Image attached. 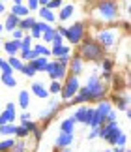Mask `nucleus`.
I'll return each instance as SVG.
<instances>
[{"instance_id":"c756f323","label":"nucleus","mask_w":131,"mask_h":152,"mask_svg":"<svg viewBox=\"0 0 131 152\" xmlns=\"http://www.w3.org/2000/svg\"><path fill=\"white\" fill-rule=\"evenodd\" d=\"M15 145V139L13 137H4L2 141H0V152H11Z\"/></svg>"},{"instance_id":"b1692460","label":"nucleus","mask_w":131,"mask_h":152,"mask_svg":"<svg viewBox=\"0 0 131 152\" xmlns=\"http://www.w3.org/2000/svg\"><path fill=\"white\" fill-rule=\"evenodd\" d=\"M64 55H71V47L69 45H52L51 47V56H55V58H58V56H64Z\"/></svg>"},{"instance_id":"603ef678","label":"nucleus","mask_w":131,"mask_h":152,"mask_svg":"<svg viewBox=\"0 0 131 152\" xmlns=\"http://www.w3.org/2000/svg\"><path fill=\"white\" fill-rule=\"evenodd\" d=\"M122 28H124V32H129V21H124L122 23Z\"/></svg>"},{"instance_id":"13d9d810","label":"nucleus","mask_w":131,"mask_h":152,"mask_svg":"<svg viewBox=\"0 0 131 152\" xmlns=\"http://www.w3.org/2000/svg\"><path fill=\"white\" fill-rule=\"evenodd\" d=\"M13 4H23V0H13Z\"/></svg>"},{"instance_id":"473e14b6","label":"nucleus","mask_w":131,"mask_h":152,"mask_svg":"<svg viewBox=\"0 0 131 152\" xmlns=\"http://www.w3.org/2000/svg\"><path fill=\"white\" fill-rule=\"evenodd\" d=\"M28 34H30L32 39H41V21H36L32 28L28 30Z\"/></svg>"},{"instance_id":"4d7b16f0","label":"nucleus","mask_w":131,"mask_h":152,"mask_svg":"<svg viewBox=\"0 0 131 152\" xmlns=\"http://www.w3.org/2000/svg\"><path fill=\"white\" fill-rule=\"evenodd\" d=\"M38 2H39V6H47V4H49V0H38Z\"/></svg>"},{"instance_id":"f704fd0d","label":"nucleus","mask_w":131,"mask_h":152,"mask_svg":"<svg viewBox=\"0 0 131 152\" xmlns=\"http://www.w3.org/2000/svg\"><path fill=\"white\" fill-rule=\"evenodd\" d=\"M11 152H28V145H26V139H15V145Z\"/></svg>"},{"instance_id":"f257e3e1","label":"nucleus","mask_w":131,"mask_h":152,"mask_svg":"<svg viewBox=\"0 0 131 152\" xmlns=\"http://www.w3.org/2000/svg\"><path fill=\"white\" fill-rule=\"evenodd\" d=\"M94 21L99 23H116L120 21V4L114 0H98L94 8Z\"/></svg>"},{"instance_id":"79ce46f5","label":"nucleus","mask_w":131,"mask_h":152,"mask_svg":"<svg viewBox=\"0 0 131 152\" xmlns=\"http://www.w3.org/2000/svg\"><path fill=\"white\" fill-rule=\"evenodd\" d=\"M0 73H2V75H9V73H13V69H11V66L8 64V60H2V66H0Z\"/></svg>"},{"instance_id":"2eb2a0df","label":"nucleus","mask_w":131,"mask_h":152,"mask_svg":"<svg viewBox=\"0 0 131 152\" xmlns=\"http://www.w3.org/2000/svg\"><path fill=\"white\" fill-rule=\"evenodd\" d=\"M30 94H34L36 98H39V100H47V98L51 96L49 90H47V86L43 83H39V81H34L30 85Z\"/></svg>"},{"instance_id":"c03bdc74","label":"nucleus","mask_w":131,"mask_h":152,"mask_svg":"<svg viewBox=\"0 0 131 152\" xmlns=\"http://www.w3.org/2000/svg\"><path fill=\"white\" fill-rule=\"evenodd\" d=\"M69 58H71V55H64V56H58V58H55V60H56L58 64H62V66H66V68H68V64H69Z\"/></svg>"},{"instance_id":"6e6d98bb","label":"nucleus","mask_w":131,"mask_h":152,"mask_svg":"<svg viewBox=\"0 0 131 152\" xmlns=\"http://www.w3.org/2000/svg\"><path fill=\"white\" fill-rule=\"evenodd\" d=\"M4 11H6V6H4V2H2V0H0V15H2Z\"/></svg>"},{"instance_id":"3c124183","label":"nucleus","mask_w":131,"mask_h":152,"mask_svg":"<svg viewBox=\"0 0 131 152\" xmlns=\"http://www.w3.org/2000/svg\"><path fill=\"white\" fill-rule=\"evenodd\" d=\"M17 120H32V115L30 113H26V111H25V113H23V115H19V116H17Z\"/></svg>"},{"instance_id":"393cba45","label":"nucleus","mask_w":131,"mask_h":152,"mask_svg":"<svg viewBox=\"0 0 131 152\" xmlns=\"http://www.w3.org/2000/svg\"><path fill=\"white\" fill-rule=\"evenodd\" d=\"M17 25H19V17H15V15H8L6 17V21H4V32H11V30H15Z\"/></svg>"},{"instance_id":"ddd939ff","label":"nucleus","mask_w":131,"mask_h":152,"mask_svg":"<svg viewBox=\"0 0 131 152\" xmlns=\"http://www.w3.org/2000/svg\"><path fill=\"white\" fill-rule=\"evenodd\" d=\"M73 141H75V133L58 132V135L55 137V147L56 148H66V147H71Z\"/></svg>"},{"instance_id":"2f4dec72","label":"nucleus","mask_w":131,"mask_h":152,"mask_svg":"<svg viewBox=\"0 0 131 152\" xmlns=\"http://www.w3.org/2000/svg\"><path fill=\"white\" fill-rule=\"evenodd\" d=\"M8 64L11 66V69H13V72H21V69H23V64H25V62H23L21 58L15 55V56H9V58H8Z\"/></svg>"},{"instance_id":"69168bd1","label":"nucleus","mask_w":131,"mask_h":152,"mask_svg":"<svg viewBox=\"0 0 131 152\" xmlns=\"http://www.w3.org/2000/svg\"><path fill=\"white\" fill-rule=\"evenodd\" d=\"M126 2H127V0H126Z\"/></svg>"},{"instance_id":"e2e57ef3","label":"nucleus","mask_w":131,"mask_h":152,"mask_svg":"<svg viewBox=\"0 0 131 152\" xmlns=\"http://www.w3.org/2000/svg\"><path fill=\"white\" fill-rule=\"evenodd\" d=\"M2 60H4V58H0V66H2Z\"/></svg>"},{"instance_id":"a211bd4d","label":"nucleus","mask_w":131,"mask_h":152,"mask_svg":"<svg viewBox=\"0 0 131 152\" xmlns=\"http://www.w3.org/2000/svg\"><path fill=\"white\" fill-rule=\"evenodd\" d=\"M2 49L8 53L9 56L19 55V51H21V47H19V39H8V42H4V43H2Z\"/></svg>"},{"instance_id":"338daca9","label":"nucleus","mask_w":131,"mask_h":152,"mask_svg":"<svg viewBox=\"0 0 131 152\" xmlns=\"http://www.w3.org/2000/svg\"><path fill=\"white\" fill-rule=\"evenodd\" d=\"M2 2H4V0H2Z\"/></svg>"},{"instance_id":"6e6552de","label":"nucleus","mask_w":131,"mask_h":152,"mask_svg":"<svg viewBox=\"0 0 131 152\" xmlns=\"http://www.w3.org/2000/svg\"><path fill=\"white\" fill-rule=\"evenodd\" d=\"M45 73L51 81H64V77L68 75V68L58 64L56 60H49V64L45 68Z\"/></svg>"},{"instance_id":"1a4fd4ad","label":"nucleus","mask_w":131,"mask_h":152,"mask_svg":"<svg viewBox=\"0 0 131 152\" xmlns=\"http://www.w3.org/2000/svg\"><path fill=\"white\" fill-rule=\"evenodd\" d=\"M92 113H94V107H90V105H86V103H81L79 107L75 109L73 118H75L77 124L88 126V124H90V120H92Z\"/></svg>"},{"instance_id":"7ed1b4c3","label":"nucleus","mask_w":131,"mask_h":152,"mask_svg":"<svg viewBox=\"0 0 131 152\" xmlns=\"http://www.w3.org/2000/svg\"><path fill=\"white\" fill-rule=\"evenodd\" d=\"M82 86H84V88L88 90V94H90V102H99V100H103V98L109 94V85L101 81L98 72H92L90 75H88L86 83Z\"/></svg>"},{"instance_id":"49530a36","label":"nucleus","mask_w":131,"mask_h":152,"mask_svg":"<svg viewBox=\"0 0 131 152\" xmlns=\"http://www.w3.org/2000/svg\"><path fill=\"white\" fill-rule=\"evenodd\" d=\"M9 34H11V39H21L23 36H25V32H23L21 28H15V30H11Z\"/></svg>"},{"instance_id":"aec40b11","label":"nucleus","mask_w":131,"mask_h":152,"mask_svg":"<svg viewBox=\"0 0 131 152\" xmlns=\"http://www.w3.org/2000/svg\"><path fill=\"white\" fill-rule=\"evenodd\" d=\"M75 126L77 122L73 116H68V118H64L60 122V126H58V132H66V133H75Z\"/></svg>"},{"instance_id":"09e8293b","label":"nucleus","mask_w":131,"mask_h":152,"mask_svg":"<svg viewBox=\"0 0 131 152\" xmlns=\"http://www.w3.org/2000/svg\"><path fill=\"white\" fill-rule=\"evenodd\" d=\"M30 135H34V139H36V143H39L41 141V126H38L36 130L30 133Z\"/></svg>"},{"instance_id":"9d476101","label":"nucleus","mask_w":131,"mask_h":152,"mask_svg":"<svg viewBox=\"0 0 131 152\" xmlns=\"http://www.w3.org/2000/svg\"><path fill=\"white\" fill-rule=\"evenodd\" d=\"M84 68H86V62L82 60V56L77 53V55H73L69 58V64H68V73H71V75H82L84 73Z\"/></svg>"},{"instance_id":"0eeeda50","label":"nucleus","mask_w":131,"mask_h":152,"mask_svg":"<svg viewBox=\"0 0 131 152\" xmlns=\"http://www.w3.org/2000/svg\"><path fill=\"white\" fill-rule=\"evenodd\" d=\"M120 126H118V120L114 122H105V124H101L99 126V137L103 139V141H107L111 145V147H114V143H116V137H118V133H120Z\"/></svg>"},{"instance_id":"f8f14e48","label":"nucleus","mask_w":131,"mask_h":152,"mask_svg":"<svg viewBox=\"0 0 131 152\" xmlns=\"http://www.w3.org/2000/svg\"><path fill=\"white\" fill-rule=\"evenodd\" d=\"M60 107H62V105L58 103V102H55V100L49 102V105H47V107L39 113V120H41V122H49L52 116H55L58 111H60Z\"/></svg>"},{"instance_id":"5701e85b","label":"nucleus","mask_w":131,"mask_h":152,"mask_svg":"<svg viewBox=\"0 0 131 152\" xmlns=\"http://www.w3.org/2000/svg\"><path fill=\"white\" fill-rule=\"evenodd\" d=\"M9 13L11 15H15V17H26V15H30V11H28V8L25 4H11V8H9Z\"/></svg>"},{"instance_id":"f3484780","label":"nucleus","mask_w":131,"mask_h":152,"mask_svg":"<svg viewBox=\"0 0 131 152\" xmlns=\"http://www.w3.org/2000/svg\"><path fill=\"white\" fill-rule=\"evenodd\" d=\"M75 13V6L73 4H64L60 10H58V15H56V19L58 21H69L71 19V15Z\"/></svg>"},{"instance_id":"a18cd8bd","label":"nucleus","mask_w":131,"mask_h":152,"mask_svg":"<svg viewBox=\"0 0 131 152\" xmlns=\"http://www.w3.org/2000/svg\"><path fill=\"white\" fill-rule=\"evenodd\" d=\"M26 8H28V11H30V13H32V11H36V10L39 8V2H38V0H28Z\"/></svg>"},{"instance_id":"4468645a","label":"nucleus","mask_w":131,"mask_h":152,"mask_svg":"<svg viewBox=\"0 0 131 152\" xmlns=\"http://www.w3.org/2000/svg\"><path fill=\"white\" fill-rule=\"evenodd\" d=\"M112 107L116 111H127L129 109V96L124 92V94H114L112 96Z\"/></svg>"},{"instance_id":"680f3d73","label":"nucleus","mask_w":131,"mask_h":152,"mask_svg":"<svg viewBox=\"0 0 131 152\" xmlns=\"http://www.w3.org/2000/svg\"><path fill=\"white\" fill-rule=\"evenodd\" d=\"M2 43H4V42H2V39H0V49H2Z\"/></svg>"},{"instance_id":"7c9ffc66","label":"nucleus","mask_w":131,"mask_h":152,"mask_svg":"<svg viewBox=\"0 0 131 152\" xmlns=\"http://www.w3.org/2000/svg\"><path fill=\"white\" fill-rule=\"evenodd\" d=\"M55 34H56V30H55V26H47L43 32H41V39H43L45 43H51L52 42V38H55Z\"/></svg>"},{"instance_id":"72a5a7b5","label":"nucleus","mask_w":131,"mask_h":152,"mask_svg":"<svg viewBox=\"0 0 131 152\" xmlns=\"http://www.w3.org/2000/svg\"><path fill=\"white\" fill-rule=\"evenodd\" d=\"M32 49L38 53L39 56H47V58L51 56V49L47 47V45H43V43H36V45H32Z\"/></svg>"},{"instance_id":"a878e982","label":"nucleus","mask_w":131,"mask_h":152,"mask_svg":"<svg viewBox=\"0 0 131 152\" xmlns=\"http://www.w3.org/2000/svg\"><path fill=\"white\" fill-rule=\"evenodd\" d=\"M30 90H21L19 92V107L23 111H26L28 109V105H30Z\"/></svg>"},{"instance_id":"0e129e2a","label":"nucleus","mask_w":131,"mask_h":152,"mask_svg":"<svg viewBox=\"0 0 131 152\" xmlns=\"http://www.w3.org/2000/svg\"><path fill=\"white\" fill-rule=\"evenodd\" d=\"M114 2H118V4H120V0H114Z\"/></svg>"},{"instance_id":"20e7f679","label":"nucleus","mask_w":131,"mask_h":152,"mask_svg":"<svg viewBox=\"0 0 131 152\" xmlns=\"http://www.w3.org/2000/svg\"><path fill=\"white\" fill-rule=\"evenodd\" d=\"M94 39L103 47L105 51H112L120 42V28L116 26H107V28H99L96 32Z\"/></svg>"},{"instance_id":"864d4df0","label":"nucleus","mask_w":131,"mask_h":152,"mask_svg":"<svg viewBox=\"0 0 131 152\" xmlns=\"http://www.w3.org/2000/svg\"><path fill=\"white\" fill-rule=\"evenodd\" d=\"M127 148L126 147H114V148H112V152H126Z\"/></svg>"},{"instance_id":"de8ad7c7","label":"nucleus","mask_w":131,"mask_h":152,"mask_svg":"<svg viewBox=\"0 0 131 152\" xmlns=\"http://www.w3.org/2000/svg\"><path fill=\"white\" fill-rule=\"evenodd\" d=\"M88 141H92V139H96V137H99V128H92L90 130V133H88Z\"/></svg>"},{"instance_id":"f03ea898","label":"nucleus","mask_w":131,"mask_h":152,"mask_svg":"<svg viewBox=\"0 0 131 152\" xmlns=\"http://www.w3.org/2000/svg\"><path fill=\"white\" fill-rule=\"evenodd\" d=\"M77 53L82 56L84 62H99L107 55V51L94 39L92 36H86L82 42L77 45Z\"/></svg>"},{"instance_id":"4c0bfd02","label":"nucleus","mask_w":131,"mask_h":152,"mask_svg":"<svg viewBox=\"0 0 131 152\" xmlns=\"http://www.w3.org/2000/svg\"><path fill=\"white\" fill-rule=\"evenodd\" d=\"M28 135H30V133L26 132V128H25V126H21V124H19V126L15 128V137H17V139H26Z\"/></svg>"},{"instance_id":"dca6fc26","label":"nucleus","mask_w":131,"mask_h":152,"mask_svg":"<svg viewBox=\"0 0 131 152\" xmlns=\"http://www.w3.org/2000/svg\"><path fill=\"white\" fill-rule=\"evenodd\" d=\"M36 11H38V15H39V21H45V23H49V25H52V23L56 21V11L49 10L47 6H39Z\"/></svg>"},{"instance_id":"ea45409f","label":"nucleus","mask_w":131,"mask_h":152,"mask_svg":"<svg viewBox=\"0 0 131 152\" xmlns=\"http://www.w3.org/2000/svg\"><path fill=\"white\" fill-rule=\"evenodd\" d=\"M21 126H25V128H26V132H28V133H32L39 124H38V122H34V120H23V122H21Z\"/></svg>"},{"instance_id":"412c9836","label":"nucleus","mask_w":131,"mask_h":152,"mask_svg":"<svg viewBox=\"0 0 131 152\" xmlns=\"http://www.w3.org/2000/svg\"><path fill=\"white\" fill-rule=\"evenodd\" d=\"M36 21H38V19H36L34 15H26V17H21V19H19V25H17V28H21V30L25 32V34H28V30L32 28V25H34Z\"/></svg>"},{"instance_id":"cd10ccee","label":"nucleus","mask_w":131,"mask_h":152,"mask_svg":"<svg viewBox=\"0 0 131 152\" xmlns=\"http://www.w3.org/2000/svg\"><path fill=\"white\" fill-rule=\"evenodd\" d=\"M0 83L6 85L8 88H15V86H17V79L13 77V73H9V75H2V73H0Z\"/></svg>"},{"instance_id":"423d86ee","label":"nucleus","mask_w":131,"mask_h":152,"mask_svg":"<svg viewBox=\"0 0 131 152\" xmlns=\"http://www.w3.org/2000/svg\"><path fill=\"white\" fill-rule=\"evenodd\" d=\"M79 86H81V81H79V77H77V75H71V73H68V75L64 77V81H62L60 98H62L64 102H69L71 98H73V96L77 94Z\"/></svg>"},{"instance_id":"37998d69","label":"nucleus","mask_w":131,"mask_h":152,"mask_svg":"<svg viewBox=\"0 0 131 152\" xmlns=\"http://www.w3.org/2000/svg\"><path fill=\"white\" fill-rule=\"evenodd\" d=\"M99 77H101V81H103V83H111L114 75H112V72H101Z\"/></svg>"},{"instance_id":"58836bf2","label":"nucleus","mask_w":131,"mask_h":152,"mask_svg":"<svg viewBox=\"0 0 131 152\" xmlns=\"http://www.w3.org/2000/svg\"><path fill=\"white\" fill-rule=\"evenodd\" d=\"M126 145H127V133L120 132V133H118V137H116L114 147H126Z\"/></svg>"},{"instance_id":"e433bc0d","label":"nucleus","mask_w":131,"mask_h":152,"mask_svg":"<svg viewBox=\"0 0 131 152\" xmlns=\"http://www.w3.org/2000/svg\"><path fill=\"white\" fill-rule=\"evenodd\" d=\"M60 88H62V81H51V85H49V94L52 96H58L60 94Z\"/></svg>"},{"instance_id":"39448f33","label":"nucleus","mask_w":131,"mask_h":152,"mask_svg":"<svg viewBox=\"0 0 131 152\" xmlns=\"http://www.w3.org/2000/svg\"><path fill=\"white\" fill-rule=\"evenodd\" d=\"M84 38H86V23H84V21H77V23H73L71 26L66 28L64 39H68L71 45H79Z\"/></svg>"},{"instance_id":"c85d7f7f","label":"nucleus","mask_w":131,"mask_h":152,"mask_svg":"<svg viewBox=\"0 0 131 152\" xmlns=\"http://www.w3.org/2000/svg\"><path fill=\"white\" fill-rule=\"evenodd\" d=\"M15 124H2L0 126V135L2 137H13L15 135Z\"/></svg>"},{"instance_id":"a19ab883","label":"nucleus","mask_w":131,"mask_h":152,"mask_svg":"<svg viewBox=\"0 0 131 152\" xmlns=\"http://www.w3.org/2000/svg\"><path fill=\"white\" fill-rule=\"evenodd\" d=\"M64 6V0H49V4H47V8L52 10V11H56V10H60Z\"/></svg>"},{"instance_id":"052dcab7","label":"nucleus","mask_w":131,"mask_h":152,"mask_svg":"<svg viewBox=\"0 0 131 152\" xmlns=\"http://www.w3.org/2000/svg\"><path fill=\"white\" fill-rule=\"evenodd\" d=\"M103 152H112V148H107V150H103Z\"/></svg>"},{"instance_id":"5fc2aeb1","label":"nucleus","mask_w":131,"mask_h":152,"mask_svg":"<svg viewBox=\"0 0 131 152\" xmlns=\"http://www.w3.org/2000/svg\"><path fill=\"white\" fill-rule=\"evenodd\" d=\"M6 109L13 111V109H15V103H13V102H8V103H6Z\"/></svg>"},{"instance_id":"4be33fe9","label":"nucleus","mask_w":131,"mask_h":152,"mask_svg":"<svg viewBox=\"0 0 131 152\" xmlns=\"http://www.w3.org/2000/svg\"><path fill=\"white\" fill-rule=\"evenodd\" d=\"M30 64H32V68L38 73H43L45 68H47V64H49V58H47V56H36L34 60H30Z\"/></svg>"},{"instance_id":"c9c22d12","label":"nucleus","mask_w":131,"mask_h":152,"mask_svg":"<svg viewBox=\"0 0 131 152\" xmlns=\"http://www.w3.org/2000/svg\"><path fill=\"white\" fill-rule=\"evenodd\" d=\"M21 73L25 75V77L32 79V77H36V73H38V72H36V69L32 68V64H30V62H25V64H23V69H21Z\"/></svg>"},{"instance_id":"bb28decb","label":"nucleus","mask_w":131,"mask_h":152,"mask_svg":"<svg viewBox=\"0 0 131 152\" xmlns=\"http://www.w3.org/2000/svg\"><path fill=\"white\" fill-rule=\"evenodd\" d=\"M99 66H101V72H112V68H114V60H112L111 56H103L99 60Z\"/></svg>"},{"instance_id":"bf43d9fd","label":"nucleus","mask_w":131,"mask_h":152,"mask_svg":"<svg viewBox=\"0 0 131 152\" xmlns=\"http://www.w3.org/2000/svg\"><path fill=\"white\" fill-rule=\"evenodd\" d=\"M4 32V26H2V23H0V34H2Z\"/></svg>"},{"instance_id":"6ab92c4d","label":"nucleus","mask_w":131,"mask_h":152,"mask_svg":"<svg viewBox=\"0 0 131 152\" xmlns=\"http://www.w3.org/2000/svg\"><path fill=\"white\" fill-rule=\"evenodd\" d=\"M17 120V111H9V109H4L2 113H0V126L2 124H15Z\"/></svg>"},{"instance_id":"8fccbe9b","label":"nucleus","mask_w":131,"mask_h":152,"mask_svg":"<svg viewBox=\"0 0 131 152\" xmlns=\"http://www.w3.org/2000/svg\"><path fill=\"white\" fill-rule=\"evenodd\" d=\"M62 43H64V38L56 32V34H55V38H52V42H51V45H62Z\"/></svg>"},{"instance_id":"9b49d317","label":"nucleus","mask_w":131,"mask_h":152,"mask_svg":"<svg viewBox=\"0 0 131 152\" xmlns=\"http://www.w3.org/2000/svg\"><path fill=\"white\" fill-rule=\"evenodd\" d=\"M98 111V115H99V118H101V124H105L107 122V116H109V113L114 107H112V103H111V100H107V98H103V100H99L98 102V105L94 107Z\"/></svg>"}]
</instances>
